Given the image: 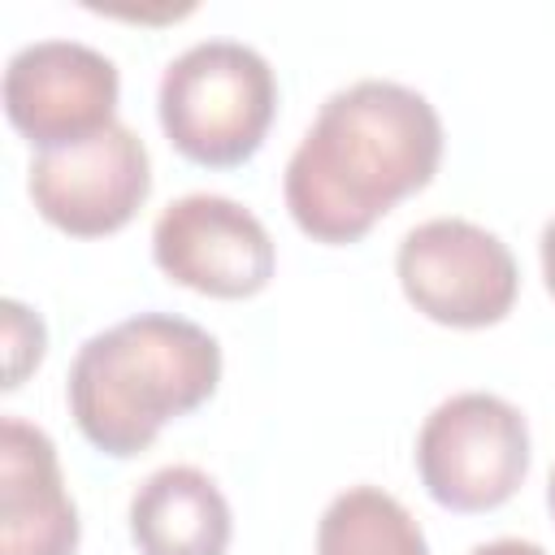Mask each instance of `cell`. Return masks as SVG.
I'll list each match as a JSON object with an SVG mask.
<instances>
[{"label": "cell", "instance_id": "obj_9", "mask_svg": "<svg viewBox=\"0 0 555 555\" xmlns=\"http://www.w3.org/2000/svg\"><path fill=\"white\" fill-rule=\"evenodd\" d=\"M78 507L56 447L22 416L0 421V555H74Z\"/></svg>", "mask_w": 555, "mask_h": 555}, {"label": "cell", "instance_id": "obj_11", "mask_svg": "<svg viewBox=\"0 0 555 555\" xmlns=\"http://www.w3.org/2000/svg\"><path fill=\"white\" fill-rule=\"evenodd\" d=\"M317 555H429V542L395 494L351 486L321 512Z\"/></svg>", "mask_w": 555, "mask_h": 555}, {"label": "cell", "instance_id": "obj_12", "mask_svg": "<svg viewBox=\"0 0 555 555\" xmlns=\"http://www.w3.org/2000/svg\"><path fill=\"white\" fill-rule=\"evenodd\" d=\"M4 356H9V369H4V390H17L26 382L30 369H39L43 360V347H48V330L39 321V312H30L26 304L17 299H4Z\"/></svg>", "mask_w": 555, "mask_h": 555}, {"label": "cell", "instance_id": "obj_1", "mask_svg": "<svg viewBox=\"0 0 555 555\" xmlns=\"http://www.w3.org/2000/svg\"><path fill=\"white\" fill-rule=\"evenodd\" d=\"M438 108L386 78L334 91L286 160L291 221L325 247L360 243L399 199L425 191L442 165Z\"/></svg>", "mask_w": 555, "mask_h": 555}, {"label": "cell", "instance_id": "obj_7", "mask_svg": "<svg viewBox=\"0 0 555 555\" xmlns=\"http://www.w3.org/2000/svg\"><path fill=\"white\" fill-rule=\"evenodd\" d=\"M26 191L48 225L69 238H104L134 221L152 195V160L130 126H108L104 134L39 152L30 160Z\"/></svg>", "mask_w": 555, "mask_h": 555}, {"label": "cell", "instance_id": "obj_8", "mask_svg": "<svg viewBox=\"0 0 555 555\" xmlns=\"http://www.w3.org/2000/svg\"><path fill=\"white\" fill-rule=\"evenodd\" d=\"M156 269L208 299H251L273 282L278 251L256 212L225 195H182L152 225Z\"/></svg>", "mask_w": 555, "mask_h": 555}, {"label": "cell", "instance_id": "obj_6", "mask_svg": "<svg viewBox=\"0 0 555 555\" xmlns=\"http://www.w3.org/2000/svg\"><path fill=\"white\" fill-rule=\"evenodd\" d=\"M4 113L9 126L39 152L74 147L104 134L117 113L121 78L117 65L74 39H39L4 65Z\"/></svg>", "mask_w": 555, "mask_h": 555}, {"label": "cell", "instance_id": "obj_10", "mask_svg": "<svg viewBox=\"0 0 555 555\" xmlns=\"http://www.w3.org/2000/svg\"><path fill=\"white\" fill-rule=\"evenodd\" d=\"M230 503L195 464L156 468L130 499V538L139 555H225Z\"/></svg>", "mask_w": 555, "mask_h": 555}, {"label": "cell", "instance_id": "obj_14", "mask_svg": "<svg viewBox=\"0 0 555 555\" xmlns=\"http://www.w3.org/2000/svg\"><path fill=\"white\" fill-rule=\"evenodd\" d=\"M538 251H542V278H546V291H551V299H555V217L542 225V243H538Z\"/></svg>", "mask_w": 555, "mask_h": 555}, {"label": "cell", "instance_id": "obj_5", "mask_svg": "<svg viewBox=\"0 0 555 555\" xmlns=\"http://www.w3.org/2000/svg\"><path fill=\"white\" fill-rule=\"evenodd\" d=\"M395 273L408 304L451 330L499 325L520 291V269L507 243L464 217L412 225L395 251Z\"/></svg>", "mask_w": 555, "mask_h": 555}, {"label": "cell", "instance_id": "obj_15", "mask_svg": "<svg viewBox=\"0 0 555 555\" xmlns=\"http://www.w3.org/2000/svg\"><path fill=\"white\" fill-rule=\"evenodd\" d=\"M546 507H551V516H555V464H551V477H546Z\"/></svg>", "mask_w": 555, "mask_h": 555}, {"label": "cell", "instance_id": "obj_3", "mask_svg": "<svg viewBox=\"0 0 555 555\" xmlns=\"http://www.w3.org/2000/svg\"><path fill=\"white\" fill-rule=\"evenodd\" d=\"M278 113L269 61L234 39H204L160 74L156 117L178 156L204 169H234L260 152Z\"/></svg>", "mask_w": 555, "mask_h": 555}, {"label": "cell", "instance_id": "obj_2", "mask_svg": "<svg viewBox=\"0 0 555 555\" xmlns=\"http://www.w3.org/2000/svg\"><path fill=\"white\" fill-rule=\"evenodd\" d=\"M217 382L221 347L204 325L139 312L78 347L65 399L78 434L95 451L130 460L147 451L169 421L208 403Z\"/></svg>", "mask_w": 555, "mask_h": 555}, {"label": "cell", "instance_id": "obj_4", "mask_svg": "<svg viewBox=\"0 0 555 555\" xmlns=\"http://www.w3.org/2000/svg\"><path fill=\"white\" fill-rule=\"evenodd\" d=\"M416 473L438 507L494 512L529 477V421L499 395H451L416 434Z\"/></svg>", "mask_w": 555, "mask_h": 555}, {"label": "cell", "instance_id": "obj_13", "mask_svg": "<svg viewBox=\"0 0 555 555\" xmlns=\"http://www.w3.org/2000/svg\"><path fill=\"white\" fill-rule=\"evenodd\" d=\"M473 555H546V551L525 538H494V542H481Z\"/></svg>", "mask_w": 555, "mask_h": 555}]
</instances>
